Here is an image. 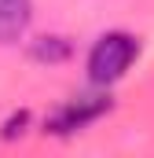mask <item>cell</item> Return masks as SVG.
Segmentation results:
<instances>
[{
  "label": "cell",
  "mask_w": 154,
  "mask_h": 158,
  "mask_svg": "<svg viewBox=\"0 0 154 158\" xmlns=\"http://www.w3.org/2000/svg\"><path fill=\"white\" fill-rule=\"evenodd\" d=\"M74 55V40L63 37V33H40L30 40V59L40 66H59V63H70Z\"/></svg>",
  "instance_id": "4"
},
{
  "label": "cell",
  "mask_w": 154,
  "mask_h": 158,
  "mask_svg": "<svg viewBox=\"0 0 154 158\" xmlns=\"http://www.w3.org/2000/svg\"><path fill=\"white\" fill-rule=\"evenodd\" d=\"M110 110H114V96H110V88H95V85H88L84 92L63 99L51 114H44L40 132H48V136H63V140H66V136H77V132L92 129L95 121H103Z\"/></svg>",
  "instance_id": "2"
},
{
  "label": "cell",
  "mask_w": 154,
  "mask_h": 158,
  "mask_svg": "<svg viewBox=\"0 0 154 158\" xmlns=\"http://www.w3.org/2000/svg\"><path fill=\"white\" fill-rule=\"evenodd\" d=\"M143 55V40L128 30H107L88 44L84 55V77L95 88H114Z\"/></svg>",
  "instance_id": "1"
},
{
  "label": "cell",
  "mask_w": 154,
  "mask_h": 158,
  "mask_svg": "<svg viewBox=\"0 0 154 158\" xmlns=\"http://www.w3.org/2000/svg\"><path fill=\"white\" fill-rule=\"evenodd\" d=\"M33 0H0V44H15L30 33Z\"/></svg>",
  "instance_id": "3"
}]
</instances>
